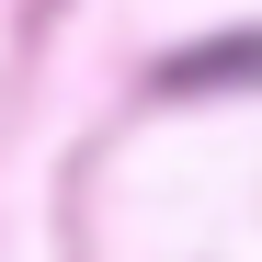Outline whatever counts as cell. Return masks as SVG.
<instances>
[{"mask_svg": "<svg viewBox=\"0 0 262 262\" xmlns=\"http://www.w3.org/2000/svg\"><path fill=\"white\" fill-rule=\"evenodd\" d=\"M160 80H171V92H216V80H262V34H228V46H194V57H171Z\"/></svg>", "mask_w": 262, "mask_h": 262, "instance_id": "cell-1", "label": "cell"}]
</instances>
